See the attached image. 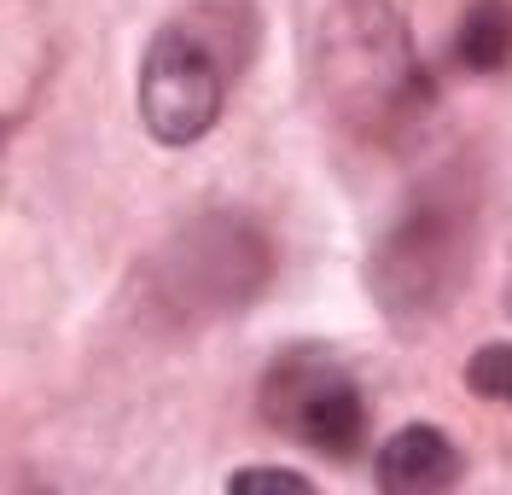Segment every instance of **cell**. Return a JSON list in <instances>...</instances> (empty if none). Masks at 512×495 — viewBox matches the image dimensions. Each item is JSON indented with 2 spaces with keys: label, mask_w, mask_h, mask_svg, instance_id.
Masks as SVG:
<instances>
[{
  "label": "cell",
  "mask_w": 512,
  "mask_h": 495,
  "mask_svg": "<svg viewBox=\"0 0 512 495\" xmlns=\"http://www.w3.org/2000/svg\"><path fill=\"white\" fill-rule=\"evenodd\" d=\"M466 385H472L483 402L512 408V344H483L478 356L466 362Z\"/></svg>",
  "instance_id": "cell-8"
},
{
  "label": "cell",
  "mask_w": 512,
  "mask_h": 495,
  "mask_svg": "<svg viewBox=\"0 0 512 495\" xmlns=\"http://www.w3.org/2000/svg\"><path fill=\"white\" fill-rule=\"evenodd\" d=\"M454 65L472 76H501L512 65V0H472L454 24Z\"/></svg>",
  "instance_id": "cell-7"
},
{
  "label": "cell",
  "mask_w": 512,
  "mask_h": 495,
  "mask_svg": "<svg viewBox=\"0 0 512 495\" xmlns=\"http://www.w3.org/2000/svg\"><path fill=\"white\" fill-rule=\"evenodd\" d=\"M326 111L367 140H402L431 105V76L414 59L408 24L390 0H344L315 41Z\"/></svg>",
  "instance_id": "cell-1"
},
{
  "label": "cell",
  "mask_w": 512,
  "mask_h": 495,
  "mask_svg": "<svg viewBox=\"0 0 512 495\" xmlns=\"http://www.w3.org/2000/svg\"><path fill=\"white\" fill-rule=\"evenodd\" d=\"M472 233H478L472 181L437 175L414 187L367 257V286L384 303V315L402 327L443 315L472 274V245H478Z\"/></svg>",
  "instance_id": "cell-2"
},
{
  "label": "cell",
  "mask_w": 512,
  "mask_h": 495,
  "mask_svg": "<svg viewBox=\"0 0 512 495\" xmlns=\"http://www.w3.org/2000/svg\"><path fill=\"white\" fill-rule=\"evenodd\" d=\"M256 402H262V420L280 437L315 449L326 461H350L367 443V391H361V379L350 367L320 344L280 350L262 373Z\"/></svg>",
  "instance_id": "cell-4"
},
{
  "label": "cell",
  "mask_w": 512,
  "mask_h": 495,
  "mask_svg": "<svg viewBox=\"0 0 512 495\" xmlns=\"http://www.w3.org/2000/svg\"><path fill=\"white\" fill-rule=\"evenodd\" d=\"M460 472H466V461H460L454 437H448L443 426H425V420L390 431V437H384V449H379V466H373L379 490H390V495L454 490V484H460Z\"/></svg>",
  "instance_id": "cell-6"
},
{
  "label": "cell",
  "mask_w": 512,
  "mask_h": 495,
  "mask_svg": "<svg viewBox=\"0 0 512 495\" xmlns=\"http://www.w3.org/2000/svg\"><path fill=\"white\" fill-rule=\"evenodd\" d=\"M274 274V245L245 210H210L146 257V303L181 327L239 315Z\"/></svg>",
  "instance_id": "cell-3"
},
{
  "label": "cell",
  "mask_w": 512,
  "mask_h": 495,
  "mask_svg": "<svg viewBox=\"0 0 512 495\" xmlns=\"http://www.w3.org/2000/svg\"><path fill=\"white\" fill-rule=\"evenodd\" d=\"M134 105L158 146H198L227 105V59L216 41L198 24H163L140 59Z\"/></svg>",
  "instance_id": "cell-5"
},
{
  "label": "cell",
  "mask_w": 512,
  "mask_h": 495,
  "mask_svg": "<svg viewBox=\"0 0 512 495\" xmlns=\"http://www.w3.org/2000/svg\"><path fill=\"white\" fill-rule=\"evenodd\" d=\"M227 490H309V478L291 466H239L227 472Z\"/></svg>",
  "instance_id": "cell-9"
}]
</instances>
